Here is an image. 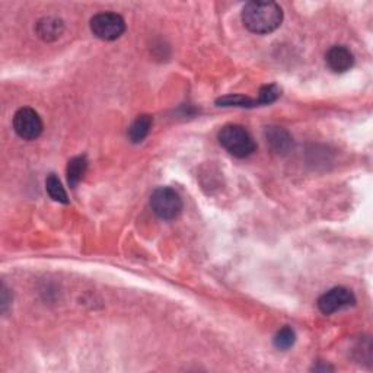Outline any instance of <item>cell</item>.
Returning a JSON list of instances; mask_svg holds the SVG:
<instances>
[{
    "label": "cell",
    "mask_w": 373,
    "mask_h": 373,
    "mask_svg": "<svg viewBox=\"0 0 373 373\" xmlns=\"http://www.w3.org/2000/svg\"><path fill=\"white\" fill-rule=\"evenodd\" d=\"M183 199L178 192L170 187H161L150 196V207L154 213L163 219L172 220L183 212Z\"/></svg>",
    "instance_id": "3"
},
{
    "label": "cell",
    "mask_w": 373,
    "mask_h": 373,
    "mask_svg": "<svg viewBox=\"0 0 373 373\" xmlns=\"http://www.w3.org/2000/svg\"><path fill=\"white\" fill-rule=\"evenodd\" d=\"M242 22L254 34H270L283 22V10L275 2H250L242 9Z\"/></svg>",
    "instance_id": "1"
},
{
    "label": "cell",
    "mask_w": 373,
    "mask_h": 373,
    "mask_svg": "<svg viewBox=\"0 0 373 373\" xmlns=\"http://www.w3.org/2000/svg\"><path fill=\"white\" fill-rule=\"evenodd\" d=\"M46 188H47L48 196L54 201H59V203H63V204H67L69 203L67 192H66L64 187L62 185L60 179L57 178L56 174H50L47 176V179H46Z\"/></svg>",
    "instance_id": "12"
},
{
    "label": "cell",
    "mask_w": 373,
    "mask_h": 373,
    "mask_svg": "<svg viewBox=\"0 0 373 373\" xmlns=\"http://www.w3.org/2000/svg\"><path fill=\"white\" fill-rule=\"evenodd\" d=\"M91 31L102 41H114L126 31V22L114 12H101L91 19Z\"/></svg>",
    "instance_id": "4"
},
{
    "label": "cell",
    "mask_w": 373,
    "mask_h": 373,
    "mask_svg": "<svg viewBox=\"0 0 373 373\" xmlns=\"http://www.w3.org/2000/svg\"><path fill=\"white\" fill-rule=\"evenodd\" d=\"M296 341V334L292 328L284 327L282 328L278 334L274 336V345L279 350H287L292 347Z\"/></svg>",
    "instance_id": "14"
},
{
    "label": "cell",
    "mask_w": 373,
    "mask_h": 373,
    "mask_svg": "<svg viewBox=\"0 0 373 373\" xmlns=\"http://www.w3.org/2000/svg\"><path fill=\"white\" fill-rule=\"evenodd\" d=\"M87 170H88L87 156H75L69 161V165H67L69 185L75 188L82 181V178H84Z\"/></svg>",
    "instance_id": "11"
},
{
    "label": "cell",
    "mask_w": 373,
    "mask_h": 373,
    "mask_svg": "<svg viewBox=\"0 0 373 373\" xmlns=\"http://www.w3.org/2000/svg\"><path fill=\"white\" fill-rule=\"evenodd\" d=\"M282 95V89L278 85H264L260 89L258 100H255L257 105H269L273 104L274 101H278L279 96Z\"/></svg>",
    "instance_id": "15"
},
{
    "label": "cell",
    "mask_w": 373,
    "mask_h": 373,
    "mask_svg": "<svg viewBox=\"0 0 373 373\" xmlns=\"http://www.w3.org/2000/svg\"><path fill=\"white\" fill-rule=\"evenodd\" d=\"M356 303V296L345 287H334L318 299V308L324 315L336 313L344 308H350Z\"/></svg>",
    "instance_id": "6"
},
{
    "label": "cell",
    "mask_w": 373,
    "mask_h": 373,
    "mask_svg": "<svg viewBox=\"0 0 373 373\" xmlns=\"http://www.w3.org/2000/svg\"><path fill=\"white\" fill-rule=\"evenodd\" d=\"M217 139L232 156L239 159L251 156L257 150L254 137L245 127L238 126V124H228V126L220 129Z\"/></svg>",
    "instance_id": "2"
},
{
    "label": "cell",
    "mask_w": 373,
    "mask_h": 373,
    "mask_svg": "<svg viewBox=\"0 0 373 373\" xmlns=\"http://www.w3.org/2000/svg\"><path fill=\"white\" fill-rule=\"evenodd\" d=\"M152 124H154V118H152L147 114L137 117L131 122V126L129 127V139H130V142H133V143L143 142L147 137L150 129H152Z\"/></svg>",
    "instance_id": "10"
},
{
    "label": "cell",
    "mask_w": 373,
    "mask_h": 373,
    "mask_svg": "<svg viewBox=\"0 0 373 373\" xmlns=\"http://www.w3.org/2000/svg\"><path fill=\"white\" fill-rule=\"evenodd\" d=\"M264 134H266L267 145L275 152V154L286 155L293 146L292 136H290V133L282 127H275V126L267 127Z\"/></svg>",
    "instance_id": "8"
},
{
    "label": "cell",
    "mask_w": 373,
    "mask_h": 373,
    "mask_svg": "<svg viewBox=\"0 0 373 373\" xmlns=\"http://www.w3.org/2000/svg\"><path fill=\"white\" fill-rule=\"evenodd\" d=\"M325 62L334 73H344L353 67L354 56L345 46H334L327 51Z\"/></svg>",
    "instance_id": "7"
},
{
    "label": "cell",
    "mask_w": 373,
    "mask_h": 373,
    "mask_svg": "<svg viewBox=\"0 0 373 373\" xmlns=\"http://www.w3.org/2000/svg\"><path fill=\"white\" fill-rule=\"evenodd\" d=\"M35 31L41 39L46 41V43H51V41H56L62 37L64 31V24L59 18L47 17L38 21Z\"/></svg>",
    "instance_id": "9"
},
{
    "label": "cell",
    "mask_w": 373,
    "mask_h": 373,
    "mask_svg": "<svg viewBox=\"0 0 373 373\" xmlns=\"http://www.w3.org/2000/svg\"><path fill=\"white\" fill-rule=\"evenodd\" d=\"M43 120L33 108H19L13 116V130L24 140H35L43 133Z\"/></svg>",
    "instance_id": "5"
},
{
    "label": "cell",
    "mask_w": 373,
    "mask_h": 373,
    "mask_svg": "<svg viewBox=\"0 0 373 373\" xmlns=\"http://www.w3.org/2000/svg\"><path fill=\"white\" fill-rule=\"evenodd\" d=\"M219 107H241V108H251L255 107V101L251 100L250 96L244 95H226L224 98H219L216 101Z\"/></svg>",
    "instance_id": "13"
}]
</instances>
